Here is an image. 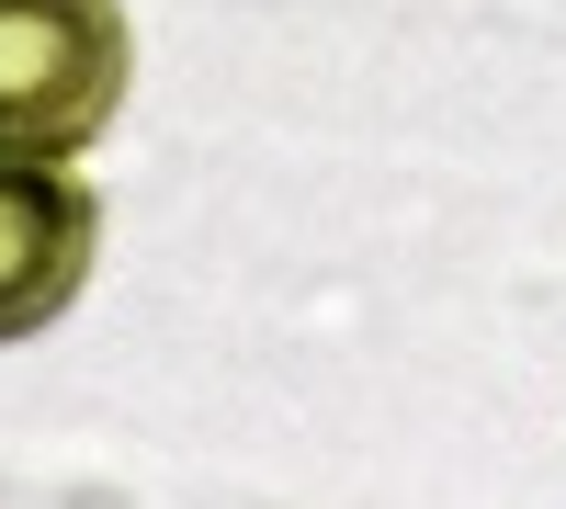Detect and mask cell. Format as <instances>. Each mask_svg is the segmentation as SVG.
Returning <instances> with one entry per match:
<instances>
[{
  "mask_svg": "<svg viewBox=\"0 0 566 509\" xmlns=\"http://www.w3.org/2000/svg\"><path fill=\"white\" fill-rule=\"evenodd\" d=\"M125 103V0H0V148L69 159Z\"/></svg>",
  "mask_w": 566,
  "mask_h": 509,
  "instance_id": "6da1fadb",
  "label": "cell"
},
{
  "mask_svg": "<svg viewBox=\"0 0 566 509\" xmlns=\"http://www.w3.org/2000/svg\"><path fill=\"white\" fill-rule=\"evenodd\" d=\"M91 238H103V204H91L57 159H12L0 148V340L45 329V317L80 295Z\"/></svg>",
  "mask_w": 566,
  "mask_h": 509,
  "instance_id": "7a4b0ae2",
  "label": "cell"
}]
</instances>
